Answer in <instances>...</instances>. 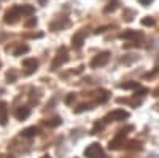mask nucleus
<instances>
[{"label":"nucleus","mask_w":159,"mask_h":158,"mask_svg":"<svg viewBox=\"0 0 159 158\" xmlns=\"http://www.w3.org/2000/svg\"><path fill=\"white\" fill-rule=\"evenodd\" d=\"M84 156L86 158H105V153H103V149L100 147V144L94 142V144H91V146L86 147Z\"/></svg>","instance_id":"1"},{"label":"nucleus","mask_w":159,"mask_h":158,"mask_svg":"<svg viewBox=\"0 0 159 158\" xmlns=\"http://www.w3.org/2000/svg\"><path fill=\"white\" fill-rule=\"evenodd\" d=\"M18 18H21V8H19V5L11 7L10 10H7L3 21H5L7 24H15V22L18 21Z\"/></svg>","instance_id":"2"},{"label":"nucleus","mask_w":159,"mask_h":158,"mask_svg":"<svg viewBox=\"0 0 159 158\" xmlns=\"http://www.w3.org/2000/svg\"><path fill=\"white\" fill-rule=\"evenodd\" d=\"M126 118H129V112L121 110V109H116V110L107 113L105 122H123V120H126Z\"/></svg>","instance_id":"3"},{"label":"nucleus","mask_w":159,"mask_h":158,"mask_svg":"<svg viewBox=\"0 0 159 158\" xmlns=\"http://www.w3.org/2000/svg\"><path fill=\"white\" fill-rule=\"evenodd\" d=\"M108 59H110V53L108 51H103V53H100V55H97L94 59L91 61V67L92 69H97V67H102V65H105L108 62Z\"/></svg>","instance_id":"4"},{"label":"nucleus","mask_w":159,"mask_h":158,"mask_svg":"<svg viewBox=\"0 0 159 158\" xmlns=\"http://www.w3.org/2000/svg\"><path fill=\"white\" fill-rule=\"evenodd\" d=\"M67 59H69L67 50H65V48H61V50L57 51V56H56V59L52 61V64H51V69H52V70H56V69L59 67V65H62V64L67 62Z\"/></svg>","instance_id":"5"},{"label":"nucleus","mask_w":159,"mask_h":158,"mask_svg":"<svg viewBox=\"0 0 159 158\" xmlns=\"http://www.w3.org/2000/svg\"><path fill=\"white\" fill-rule=\"evenodd\" d=\"M15 115H16V118L18 120H21V122H24L25 118H27L29 115H30V107H18V110L15 112Z\"/></svg>","instance_id":"6"},{"label":"nucleus","mask_w":159,"mask_h":158,"mask_svg":"<svg viewBox=\"0 0 159 158\" xmlns=\"http://www.w3.org/2000/svg\"><path fill=\"white\" fill-rule=\"evenodd\" d=\"M22 65L29 69L27 72H25V74L29 75V74H32L34 70H37V67H38V61H37V59H24V61H22Z\"/></svg>","instance_id":"7"},{"label":"nucleus","mask_w":159,"mask_h":158,"mask_svg":"<svg viewBox=\"0 0 159 158\" xmlns=\"http://www.w3.org/2000/svg\"><path fill=\"white\" fill-rule=\"evenodd\" d=\"M72 43H73L75 48H81L83 43H84V32H76L72 37Z\"/></svg>","instance_id":"8"},{"label":"nucleus","mask_w":159,"mask_h":158,"mask_svg":"<svg viewBox=\"0 0 159 158\" xmlns=\"http://www.w3.org/2000/svg\"><path fill=\"white\" fill-rule=\"evenodd\" d=\"M38 134V128L37 126H29V128H25L21 131V136L22 137H35Z\"/></svg>","instance_id":"9"},{"label":"nucleus","mask_w":159,"mask_h":158,"mask_svg":"<svg viewBox=\"0 0 159 158\" xmlns=\"http://www.w3.org/2000/svg\"><path fill=\"white\" fill-rule=\"evenodd\" d=\"M0 125H7V104L0 102Z\"/></svg>","instance_id":"10"},{"label":"nucleus","mask_w":159,"mask_h":158,"mask_svg":"<svg viewBox=\"0 0 159 158\" xmlns=\"http://www.w3.org/2000/svg\"><path fill=\"white\" fill-rule=\"evenodd\" d=\"M119 37L124 38V40H127V38H137V37H140V34H139L137 31H126V32H123Z\"/></svg>","instance_id":"11"},{"label":"nucleus","mask_w":159,"mask_h":158,"mask_svg":"<svg viewBox=\"0 0 159 158\" xmlns=\"http://www.w3.org/2000/svg\"><path fill=\"white\" fill-rule=\"evenodd\" d=\"M69 26H70V22L65 19L64 22H61V21L52 22V24H51V29H52V31H57V29H62V27H69Z\"/></svg>","instance_id":"12"},{"label":"nucleus","mask_w":159,"mask_h":158,"mask_svg":"<svg viewBox=\"0 0 159 158\" xmlns=\"http://www.w3.org/2000/svg\"><path fill=\"white\" fill-rule=\"evenodd\" d=\"M27 51H29V46L27 45H19L15 51H13V55H15V56H21V55H25Z\"/></svg>","instance_id":"13"},{"label":"nucleus","mask_w":159,"mask_h":158,"mask_svg":"<svg viewBox=\"0 0 159 158\" xmlns=\"http://www.w3.org/2000/svg\"><path fill=\"white\" fill-rule=\"evenodd\" d=\"M21 8V15H27V16H30V15H34V7H30V5H21L19 7Z\"/></svg>","instance_id":"14"},{"label":"nucleus","mask_w":159,"mask_h":158,"mask_svg":"<svg viewBox=\"0 0 159 158\" xmlns=\"http://www.w3.org/2000/svg\"><path fill=\"white\" fill-rule=\"evenodd\" d=\"M61 123H62L61 118H51V120H46V122H45V125L49 126V128H56V126H59Z\"/></svg>","instance_id":"15"},{"label":"nucleus","mask_w":159,"mask_h":158,"mask_svg":"<svg viewBox=\"0 0 159 158\" xmlns=\"http://www.w3.org/2000/svg\"><path fill=\"white\" fill-rule=\"evenodd\" d=\"M121 89H137L139 88V83L137 82H129V83H121L119 85Z\"/></svg>","instance_id":"16"},{"label":"nucleus","mask_w":159,"mask_h":158,"mask_svg":"<svg viewBox=\"0 0 159 158\" xmlns=\"http://www.w3.org/2000/svg\"><path fill=\"white\" fill-rule=\"evenodd\" d=\"M116 8H118V0H113V2H110L107 7H105L103 11H105V13H111V11H115Z\"/></svg>","instance_id":"17"},{"label":"nucleus","mask_w":159,"mask_h":158,"mask_svg":"<svg viewBox=\"0 0 159 158\" xmlns=\"http://www.w3.org/2000/svg\"><path fill=\"white\" fill-rule=\"evenodd\" d=\"M16 77H18L16 70H10V72L7 74V80H8V83H13V82L16 80Z\"/></svg>","instance_id":"18"},{"label":"nucleus","mask_w":159,"mask_h":158,"mask_svg":"<svg viewBox=\"0 0 159 158\" xmlns=\"http://www.w3.org/2000/svg\"><path fill=\"white\" fill-rule=\"evenodd\" d=\"M142 24H143V26H150V27H151V26H154V19L150 18V16H147V18L142 19Z\"/></svg>","instance_id":"19"},{"label":"nucleus","mask_w":159,"mask_h":158,"mask_svg":"<svg viewBox=\"0 0 159 158\" xmlns=\"http://www.w3.org/2000/svg\"><path fill=\"white\" fill-rule=\"evenodd\" d=\"M35 26H37V19H35V18L25 21V27H35Z\"/></svg>","instance_id":"20"},{"label":"nucleus","mask_w":159,"mask_h":158,"mask_svg":"<svg viewBox=\"0 0 159 158\" xmlns=\"http://www.w3.org/2000/svg\"><path fill=\"white\" fill-rule=\"evenodd\" d=\"M88 109H91V107H89L88 104H86V105L83 104V105H80V107H78V109H76L75 112H78V113H80V112H83V110H88Z\"/></svg>","instance_id":"21"},{"label":"nucleus","mask_w":159,"mask_h":158,"mask_svg":"<svg viewBox=\"0 0 159 158\" xmlns=\"http://www.w3.org/2000/svg\"><path fill=\"white\" fill-rule=\"evenodd\" d=\"M73 99H75V96H73V94H69V96H67V99H65V102H67V104H72V101H73Z\"/></svg>","instance_id":"22"},{"label":"nucleus","mask_w":159,"mask_h":158,"mask_svg":"<svg viewBox=\"0 0 159 158\" xmlns=\"http://www.w3.org/2000/svg\"><path fill=\"white\" fill-rule=\"evenodd\" d=\"M139 2L143 5V7H148L150 5V2H151V0H139Z\"/></svg>","instance_id":"23"},{"label":"nucleus","mask_w":159,"mask_h":158,"mask_svg":"<svg viewBox=\"0 0 159 158\" xmlns=\"http://www.w3.org/2000/svg\"><path fill=\"white\" fill-rule=\"evenodd\" d=\"M105 29H107V27H99L97 31H94L96 34H102V32H105Z\"/></svg>","instance_id":"24"},{"label":"nucleus","mask_w":159,"mask_h":158,"mask_svg":"<svg viewBox=\"0 0 159 158\" xmlns=\"http://www.w3.org/2000/svg\"><path fill=\"white\" fill-rule=\"evenodd\" d=\"M40 3H42V5H45V0H40Z\"/></svg>","instance_id":"25"},{"label":"nucleus","mask_w":159,"mask_h":158,"mask_svg":"<svg viewBox=\"0 0 159 158\" xmlns=\"http://www.w3.org/2000/svg\"><path fill=\"white\" fill-rule=\"evenodd\" d=\"M42 158H49V155H43V156H42Z\"/></svg>","instance_id":"26"},{"label":"nucleus","mask_w":159,"mask_h":158,"mask_svg":"<svg viewBox=\"0 0 159 158\" xmlns=\"http://www.w3.org/2000/svg\"><path fill=\"white\" fill-rule=\"evenodd\" d=\"M0 158H5V156H3V155H0Z\"/></svg>","instance_id":"27"}]
</instances>
